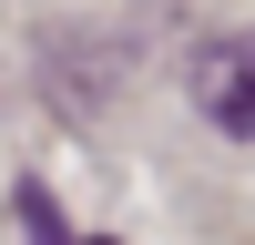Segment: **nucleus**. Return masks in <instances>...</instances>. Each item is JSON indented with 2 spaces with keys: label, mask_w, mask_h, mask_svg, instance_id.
Wrapping results in <instances>:
<instances>
[{
  "label": "nucleus",
  "mask_w": 255,
  "mask_h": 245,
  "mask_svg": "<svg viewBox=\"0 0 255 245\" xmlns=\"http://www.w3.org/2000/svg\"><path fill=\"white\" fill-rule=\"evenodd\" d=\"M184 82H194V113L225 143H255V31H215Z\"/></svg>",
  "instance_id": "obj_1"
},
{
  "label": "nucleus",
  "mask_w": 255,
  "mask_h": 245,
  "mask_svg": "<svg viewBox=\"0 0 255 245\" xmlns=\"http://www.w3.org/2000/svg\"><path fill=\"white\" fill-rule=\"evenodd\" d=\"M20 225H31V245H61V225H51V204H41V194H20Z\"/></svg>",
  "instance_id": "obj_2"
}]
</instances>
